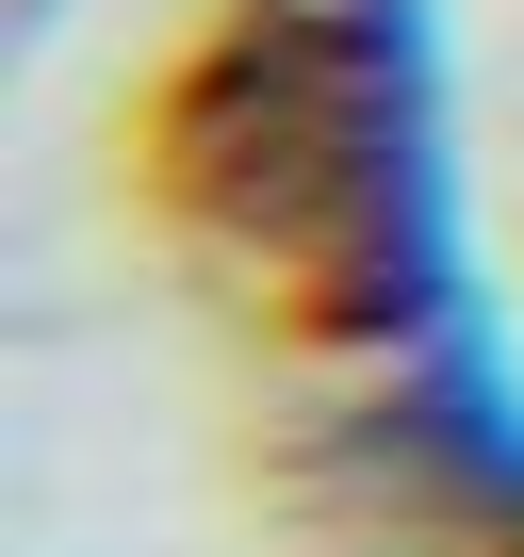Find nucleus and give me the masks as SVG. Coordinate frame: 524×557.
<instances>
[]
</instances>
